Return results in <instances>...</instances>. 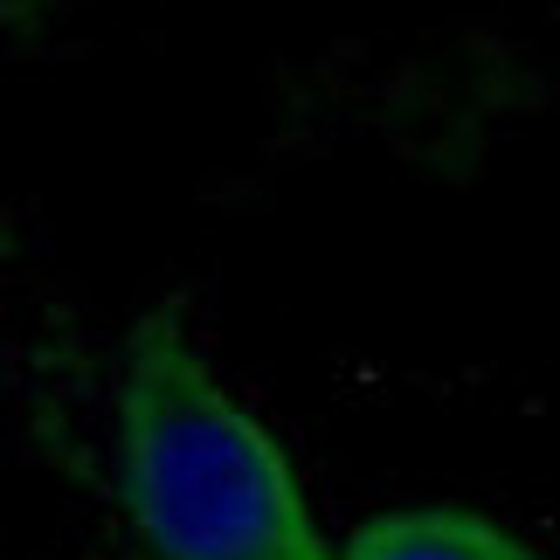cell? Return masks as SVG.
<instances>
[{
  "label": "cell",
  "instance_id": "7a4b0ae2",
  "mask_svg": "<svg viewBox=\"0 0 560 560\" xmlns=\"http://www.w3.org/2000/svg\"><path fill=\"white\" fill-rule=\"evenodd\" d=\"M339 560H540V547L478 505H387L339 540Z\"/></svg>",
  "mask_w": 560,
  "mask_h": 560
},
{
  "label": "cell",
  "instance_id": "6da1fadb",
  "mask_svg": "<svg viewBox=\"0 0 560 560\" xmlns=\"http://www.w3.org/2000/svg\"><path fill=\"white\" fill-rule=\"evenodd\" d=\"M112 491L153 560H339L291 450L214 374L174 305L125 332Z\"/></svg>",
  "mask_w": 560,
  "mask_h": 560
}]
</instances>
